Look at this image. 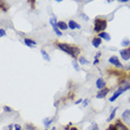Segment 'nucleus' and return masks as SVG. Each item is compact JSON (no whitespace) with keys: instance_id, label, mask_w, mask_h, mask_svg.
Here are the masks:
<instances>
[{"instance_id":"cd10ccee","label":"nucleus","mask_w":130,"mask_h":130,"mask_svg":"<svg viewBox=\"0 0 130 130\" xmlns=\"http://www.w3.org/2000/svg\"><path fill=\"white\" fill-rule=\"evenodd\" d=\"M81 103H83L82 99H80V100H78V101L75 102V105H79V104H81Z\"/></svg>"},{"instance_id":"9b49d317","label":"nucleus","mask_w":130,"mask_h":130,"mask_svg":"<svg viewBox=\"0 0 130 130\" xmlns=\"http://www.w3.org/2000/svg\"><path fill=\"white\" fill-rule=\"evenodd\" d=\"M0 9L3 10V11H7L9 10V6L6 3L4 0H0Z\"/></svg>"},{"instance_id":"f8f14e48","label":"nucleus","mask_w":130,"mask_h":130,"mask_svg":"<svg viewBox=\"0 0 130 130\" xmlns=\"http://www.w3.org/2000/svg\"><path fill=\"white\" fill-rule=\"evenodd\" d=\"M102 44V39L100 37H97L92 40V45L95 47V48H99V46Z\"/></svg>"},{"instance_id":"1a4fd4ad","label":"nucleus","mask_w":130,"mask_h":130,"mask_svg":"<svg viewBox=\"0 0 130 130\" xmlns=\"http://www.w3.org/2000/svg\"><path fill=\"white\" fill-rule=\"evenodd\" d=\"M57 27L58 29H61V30H66V29H68V25L66 24L64 21H59V22H57Z\"/></svg>"},{"instance_id":"4468645a","label":"nucleus","mask_w":130,"mask_h":130,"mask_svg":"<svg viewBox=\"0 0 130 130\" xmlns=\"http://www.w3.org/2000/svg\"><path fill=\"white\" fill-rule=\"evenodd\" d=\"M53 121H54V118H51V119H48V118H47V119H45V120H44V125H45L46 127H48L49 125H51V123H52Z\"/></svg>"},{"instance_id":"c756f323","label":"nucleus","mask_w":130,"mask_h":130,"mask_svg":"<svg viewBox=\"0 0 130 130\" xmlns=\"http://www.w3.org/2000/svg\"><path fill=\"white\" fill-rule=\"evenodd\" d=\"M99 56H101V52H98V53H97V55H96V56H95V58H96V59H97V58L99 57Z\"/></svg>"},{"instance_id":"aec40b11","label":"nucleus","mask_w":130,"mask_h":130,"mask_svg":"<svg viewBox=\"0 0 130 130\" xmlns=\"http://www.w3.org/2000/svg\"><path fill=\"white\" fill-rule=\"evenodd\" d=\"M129 44H130L129 40H128V39H125V40L122 42V46H123V47H127Z\"/></svg>"},{"instance_id":"c85d7f7f","label":"nucleus","mask_w":130,"mask_h":130,"mask_svg":"<svg viewBox=\"0 0 130 130\" xmlns=\"http://www.w3.org/2000/svg\"><path fill=\"white\" fill-rule=\"evenodd\" d=\"M82 16H83V18H84V19L88 20V18H87V15H86V14H82Z\"/></svg>"},{"instance_id":"dca6fc26","label":"nucleus","mask_w":130,"mask_h":130,"mask_svg":"<svg viewBox=\"0 0 130 130\" xmlns=\"http://www.w3.org/2000/svg\"><path fill=\"white\" fill-rule=\"evenodd\" d=\"M117 110H118V107H115V109H113V111L111 112L110 116H109V118L107 119V121H108V122H111V121L114 119V117H115V115H116V111H117Z\"/></svg>"},{"instance_id":"9d476101","label":"nucleus","mask_w":130,"mask_h":130,"mask_svg":"<svg viewBox=\"0 0 130 130\" xmlns=\"http://www.w3.org/2000/svg\"><path fill=\"white\" fill-rule=\"evenodd\" d=\"M24 42H25V44L28 46V47H29V48H33L32 46L36 45V42H35V41L31 40V39H29V38H25Z\"/></svg>"},{"instance_id":"2f4dec72","label":"nucleus","mask_w":130,"mask_h":130,"mask_svg":"<svg viewBox=\"0 0 130 130\" xmlns=\"http://www.w3.org/2000/svg\"><path fill=\"white\" fill-rule=\"evenodd\" d=\"M34 1H35V0H29V2H30V3H31V4H32V7H33Z\"/></svg>"},{"instance_id":"2eb2a0df","label":"nucleus","mask_w":130,"mask_h":130,"mask_svg":"<svg viewBox=\"0 0 130 130\" xmlns=\"http://www.w3.org/2000/svg\"><path fill=\"white\" fill-rule=\"evenodd\" d=\"M41 53H42V55H43V58L46 60V61H48V62H49L50 61V57H49V55H48V53H47V51H45L44 49H42L41 50Z\"/></svg>"},{"instance_id":"6ab92c4d","label":"nucleus","mask_w":130,"mask_h":130,"mask_svg":"<svg viewBox=\"0 0 130 130\" xmlns=\"http://www.w3.org/2000/svg\"><path fill=\"white\" fill-rule=\"evenodd\" d=\"M79 63L81 65H87V64H88V61L85 57H80L79 58Z\"/></svg>"},{"instance_id":"423d86ee","label":"nucleus","mask_w":130,"mask_h":130,"mask_svg":"<svg viewBox=\"0 0 130 130\" xmlns=\"http://www.w3.org/2000/svg\"><path fill=\"white\" fill-rule=\"evenodd\" d=\"M109 92V89L108 88H104V89H101L100 91L98 92V94L96 95L97 99H103L107 95V93Z\"/></svg>"},{"instance_id":"20e7f679","label":"nucleus","mask_w":130,"mask_h":130,"mask_svg":"<svg viewBox=\"0 0 130 130\" xmlns=\"http://www.w3.org/2000/svg\"><path fill=\"white\" fill-rule=\"evenodd\" d=\"M122 119L127 125L130 126V109H126L122 114Z\"/></svg>"},{"instance_id":"6e6552de","label":"nucleus","mask_w":130,"mask_h":130,"mask_svg":"<svg viewBox=\"0 0 130 130\" xmlns=\"http://www.w3.org/2000/svg\"><path fill=\"white\" fill-rule=\"evenodd\" d=\"M68 28L70 29H75L76 28L77 29H81V26L80 25H78L75 21H73V20H69V22H68Z\"/></svg>"},{"instance_id":"393cba45","label":"nucleus","mask_w":130,"mask_h":130,"mask_svg":"<svg viewBox=\"0 0 130 130\" xmlns=\"http://www.w3.org/2000/svg\"><path fill=\"white\" fill-rule=\"evenodd\" d=\"M12 127H13V125H8V126H6V127H4V130H12Z\"/></svg>"},{"instance_id":"c9c22d12","label":"nucleus","mask_w":130,"mask_h":130,"mask_svg":"<svg viewBox=\"0 0 130 130\" xmlns=\"http://www.w3.org/2000/svg\"><path fill=\"white\" fill-rule=\"evenodd\" d=\"M57 2H61V1H63V0H56Z\"/></svg>"},{"instance_id":"473e14b6","label":"nucleus","mask_w":130,"mask_h":130,"mask_svg":"<svg viewBox=\"0 0 130 130\" xmlns=\"http://www.w3.org/2000/svg\"><path fill=\"white\" fill-rule=\"evenodd\" d=\"M120 2H127V1H129V0H119Z\"/></svg>"},{"instance_id":"a211bd4d","label":"nucleus","mask_w":130,"mask_h":130,"mask_svg":"<svg viewBox=\"0 0 130 130\" xmlns=\"http://www.w3.org/2000/svg\"><path fill=\"white\" fill-rule=\"evenodd\" d=\"M49 23H50V25L52 26V28H54V27H57L56 17H52V18H50V20H49Z\"/></svg>"},{"instance_id":"f03ea898","label":"nucleus","mask_w":130,"mask_h":130,"mask_svg":"<svg viewBox=\"0 0 130 130\" xmlns=\"http://www.w3.org/2000/svg\"><path fill=\"white\" fill-rule=\"evenodd\" d=\"M107 27V23H106V20L104 19H96L95 20V23H94V30L96 32H100L105 30Z\"/></svg>"},{"instance_id":"f704fd0d","label":"nucleus","mask_w":130,"mask_h":130,"mask_svg":"<svg viewBox=\"0 0 130 130\" xmlns=\"http://www.w3.org/2000/svg\"><path fill=\"white\" fill-rule=\"evenodd\" d=\"M51 130H56V128H55V126H54V127H52V129Z\"/></svg>"},{"instance_id":"5701e85b","label":"nucleus","mask_w":130,"mask_h":130,"mask_svg":"<svg viewBox=\"0 0 130 130\" xmlns=\"http://www.w3.org/2000/svg\"><path fill=\"white\" fill-rule=\"evenodd\" d=\"M5 35H6V31H5V29H0V39H1V37H2V36H5Z\"/></svg>"},{"instance_id":"72a5a7b5","label":"nucleus","mask_w":130,"mask_h":130,"mask_svg":"<svg viewBox=\"0 0 130 130\" xmlns=\"http://www.w3.org/2000/svg\"><path fill=\"white\" fill-rule=\"evenodd\" d=\"M69 130H78V129L76 128V127H71V128H70Z\"/></svg>"},{"instance_id":"f3484780","label":"nucleus","mask_w":130,"mask_h":130,"mask_svg":"<svg viewBox=\"0 0 130 130\" xmlns=\"http://www.w3.org/2000/svg\"><path fill=\"white\" fill-rule=\"evenodd\" d=\"M87 130H99L98 125H97L96 123H92V125L87 128Z\"/></svg>"},{"instance_id":"7ed1b4c3","label":"nucleus","mask_w":130,"mask_h":130,"mask_svg":"<svg viewBox=\"0 0 130 130\" xmlns=\"http://www.w3.org/2000/svg\"><path fill=\"white\" fill-rule=\"evenodd\" d=\"M108 62L110 63L111 65H113V66H115L117 68H123V65H122V63L120 62V60L118 59L117 56H111L109 58V60H108Z\"/></svg>"},{"instance_id":"b1692460","label":"nucleus","mask_w":130,"mask_h":130,"mask_svg":"<svg viewBox=\"0 0 130 130\" xmlns=\"http://www.w3.org/2000/svg\"><path fill=\"white\" fill-rule=\"evenodd\" d=\"M4 110L5 111H7V112H11L12 111V109L10 108V106H4Z\"/></svg>"},{"instance_id":"ddd939ff","label":"nucleus","mask_w":130,"mask_h":130,"mask_svg":"<svg viewBox=\"0 0 130 130\" xmlns=\"http://www.w3.org/2000/svg\"><path fill=\"white\" fill-rule=\"evenodd\" d=\"M99 37L100 38H103V39H106V41H110L111 40V37L110 35L107 33V32H101V33H99Z\"/></svg>"},{"instance_id":"4be33fe9","label":"nucleus","mask_w":130,"mask_h":130,"mask_svg":"<svg viewBox=\"0 0 130 130\" xmlns=\"http://www.w3.org/2000/svg\"><path fill=\"white\" fill-rule=\"evenodd\" d=\"M72 65L73 67H74V68H75V70H79V66H78V63L76 62V61H73L72 62Z\"/></svg>"},{"instance_id":"a878e982","label":"nucleus","mask_w":130,"mask_h":130,"mask_svg":"<svg viewBox=\"0 0 130 130\" xmlns=\"http://www.w3.org/2000/svg\"><path fill=\"white\" fill-rule=\"evenodd\" d=\"M14 130H21V125H14Z\"/></svg>"},{"instance_id":"bb28decb","label":"nucleus","mask_w":130,"mask_h":130,"mask_svg":"<svg viewBox=\"0 0 130 130\" xmlns=\"http://www.w3.org/2000/svg\"><path fill=\"white\" fill-rule=\"evenodd\" d=\"M83 105H84V106L86 107V106H87V105H88V100H85V101L83 102Z\"/></svg>"},{"instance_id":"412c9836","label":"nucleus","mask_w":130,"mask_h":130,"mask_svg":"<svg viewBox=\"0 0 130 130\" xmlns=\"http://www.w3.org/2000/svg\"><path fill=\"white\" fill-rule=\"evenodd\" d=\"M53 29H54V31H55V33L57 34L58 36H62V32L60 31V29H58V27H54V28H53Z\"/></svg>"},{"instance_id":"f257e3e1","label":"nucleus","mask_w":130,"mask_h":130,"mask_svg":"<svg viewBox=\"0 0 130 130\" xmlns=\"http://www.w3.org/2000/svg\"><path fill=\"white\" fill-rule=\"evenodd\" d=\"M57 47L60 49H62L63 51L67 52L68 54H69L70 56H72L73 58H77V56L80 53V48L78 47H73V46H69L68 44H64V43H58Z\"/></svg>"},{"instance_id":"7c9ffc66","label":"nucleus","mask_w":130,"mask_h":130,"mask_svg":"<svg viewBox=\"0 0 130 130\" xmlns=\"http://www.w3.org/2000/svg\"><path fill=\"white\" fill-rule=\"evenodd\" d=\"M99 63V60L98 59H95V61H94V65H96V64H98Z\"/></svg>"},{"instance_id":"0eeeda50","label":"nucleus","mask_w":130,"mask_h":130,"mask_svg":"<svg viewBox=\"0 0 130 130\" xmlns=\"http://www.w3.org/2000/svg\"><path fill=\"white\" fill-rule=\"evenodd\" d=\"M106 82L104 81L103 78H99L96 81V87L97 88H99L100 90H101V89H104V88L106 87Z\"/></svg>"},{"instance_id":"39448f33","label":"nucleus","mask_w":130,"mask_h":130,"mask_svg":"<svg viewBox=\"0 0 130 130\" xmlns=\"http://www.w3.org/2000/svg\"><path fill=\"white\" fill-rule=\"evenodd\" d=\"M120 54L124 60H125V61L129 60L130 59V48L122 49V50H120Z\"/></svg>"}]
</instances>
